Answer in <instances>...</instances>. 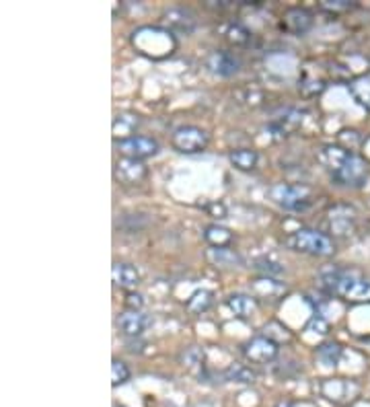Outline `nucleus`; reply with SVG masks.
<instances>
[{"label": "nucleus", "mask_w": 370, "mask_h": 407, "mask_svg": "<svg viewBox=\"0 0 370 407\" xmlns=\"http://www.w3.org/2000/svg\"><path fill=\"white\" fill-rule=\"evenodd\" d=\"M148 327V317L140 311H126L118 317V329L126 337H140Z\"/></svg>", "instance_id": "12"}, {"label": "nucleus", "mask_w": 370, "mask_h": 407, "mask_svg": "<svg viewBox=\"0 0 370 407\" xmlns=\"http://www.w3.org/2000/svg\"><path fill=\"white\" fill-rule=\"evenodd\" d=\"M302 115H304V113L298 111V109H286L280 117H276V120L272 122L270 130H274L278 138H284V136H288L290 132H295L296 128L302 124V120H304Z\"/></svg>", "instance_id": "13"}, {"label": "nucleus", "mask_w": 370, "mask_h": 407, "mask_svg": "<svg viewBox=\"0 0 370 407\" xmlns=\"http://www.w3.org/2000/svg\"><path fill=\"white\" fill-rule=\"evenodd\" d=\"M206 257L212 265H221V267H237L243 263L241 255L230 247H212L206 251Z\"/></svg>", "instance_id": "15"}, {"label": "nucleus", "mask_w": 370, "mask_h": 407, "mask_svg": "<svg viewBox=\"0 0 370 407\" xmlns=\"http://www.w3.org/2000/svg\"><path fill=\"white\" fill-rule=\"evenodd\" d=\"M270 200L278 204L284 210H304L311 204V189L304 185H293V183H276L268 191Z\"/></svg>", "instance_id": "4"}, {"label": "nucleus", "mask_w": 370, "mask_h": 407, "mask_svg": "<svg viewBox=\"0 0 370 407\" xmlns=\"http://www.w3.org/2000/svg\"><path fill=\"white\" fill-rule=\"evenodd\" d=\"M138 124H140L138 115H134V113H120L113 120V136L120 138V140H128V138H132V134L138 128Z\"/></svg>", "instance_id": "17"}, {"label": "nucleus", "mask_w": 370, "mask_h": 407, "mask_svg": "<svg viewBox=\"0 0 370 407\" xmlns=\"http://www.w3.org/2000/svg\"><path fill=\"white\" fill-rule=\"evenodd\" d=\"M224 377H226V381H230V383H237V385H253L255 381H257V375L249 368V366H245V364H230L228 368H226V372H224Z\"/></svg>", "instance_id": "21"}, {"label": "nucleus", "mask_w": 370, "mask_h": 407, "mask_svg": "<svg viewBox=\"0 0 370 407\" xmlns=\"http://www.w3.org/2000/svg\"><path fill=\"white\" fill-rule=\"evenodd\" d=\"M111 278L113 284L126 290H134L140 284V272L132 265V263H124V261H115L111 267Z\"/></svg>", "instance_id": "11"}, {"label": "nucleus", "mask_w": 370, "mask_h": 407, "mask_svg": "<svg viewBox=\"0 0 370 407\" xmlns=\"http://www.w3.org/2000/svg\"><path fill=\"white\" fill-rule=\"evenodd\" d=\"M226 307H228V311H230L234 317L247 319V317H251V315L255 313L257 303H255L253 296H247V294H230V296L226 299Z\"/></svg>", "instance_id": "14"}, {"label": "nucleus", "mask_w": 370, "mask_h": 407, "mask_svg": "<svg viewBox=\"0 0 370 407\" xmlns=\"http://www.w3.org/2000/svg\"><path fill=\"white\" fill-rule=\"evenodd\" d=\"M319 280L321 286L333 296L352 303H370V278L358 269L331 267L321 272Z\"/></svg>", "instance_id": "2"}, {"label": "nucleus", "mask_w": 370, "mask_h": 407, "mask_svg": "<svg viewBox=\"0 0 370 407\" xmlns=\"http://www.w3.org/2000/svg\"><path fill=\"white\" fill-rule=\"evenodd\" d=\"M115 146H118V151L124 157L136 159V161L154 157L158 153V142L154 138H150V136H132L128 140H118Z\"/></svg>", "instance_id": "7"}, {"label": "nucleus", "mask_w": 370, "mask_h": 407, "mask_svg": "<svg viewBox=\"0 0 370 407\" xmlns=\"http://www.w3.org/2000/svg\"><path fill=\"white\" fill-rule=\"evenodd\" d=\"M208 210H210V214H212L214 218H224V206H222V204H212Z\"/></svg>", "instance_id": "33"}, {"label": "nucleus", "mask_w": 370, "mask_h": 407, "mask_svg": "<svg viewBox=\"0 0 370 407\" xmlns=\"http://www.w3.org/2000/svg\"><path fill=\"white\" fill-rule=\"evenodd\" d=\"M126 307L128 311H140L145 307V296L138 292H128L126 294Z\"/></svg>", "instance_id": "30"}, {"label": "nucleus", "mask_w": 370, "mask_h": 407, "mask_svg": "<svg viewBox=\"0 0 370 407\" xmlns=\"http://www.w3.org/2000/svg\"><path fill=\"white\" fill-rule=\"evenodd\" d=\"M253 288L257 290V294H261V296H276V294H280V292H284L286 288L280 284V282H276V280H272V278H259V280H255L253 282Z\"/></svg>", "instance_id": "26"}, {"label": "nucleus", "mask_w": 370, "mask_h": 407, "mask_svg": "<svg viewBox=\"0 0 370 407\" xmlns=\"http://www.w3.org/2000/svg\"><path fill=\"white\" fill-rule=\"evenodd\" d=\"M179 360H181V364H183L187 370L198 372V370H202V368H204L206 354H204V350H202L200 346H189L187 350H183V352H181Z\"/></svg>", "instance_id": "22"}, {"label": "nucleus", "mask_w": 370, "mask_h": 407, "mask_svg": "<svg viewBox=\"0 0 370 407\" xmlns=\"http://www.w3.org/2000/svg\"><path fill=\"white\" fill-rule=\"evenodd\" d=\"M313 329H315V333L325 335V333L329 331V323H327L323 317H313V319H311V323H308V331H313Z\"/></svg>", "instance_id": "32"}, {"label": "nucleus", "mask_w": 370, "mask_h": 407, "mask_svg": "<svg viewBox=\"0 0 370 407\" xmlns=\"http://www.w3.org/2000/svg\"><path fill=\"white\" fill-rule=\"evenodd\" d=\"M226 39L232 41L234 46H243V44L249 41V31H247L243 25L232 23V25H228V29H226Z\"/></svg>", "instance_id": "28"}, {"label": "nucleus", "mask_w": 370, "mask_h": 407, "mask_svg": "<svg viewBox=\"0 0 370 407\" xmlns=\"http://www.w3.org/2000/svg\"><path fill=\"white\" fill-rule=\"evenodd\" d=\"M128 379H130V368H128L122 360L115 358V360L111 362V383H113V387L126 383Z\"/></svg>", "instance_id": "29"}, {"label": "nucleus", "mask_w": 370, "mask_h": 407, "mask_svg": "<svg viewBox=\"0 0 370 407\" xmlns=\"http://www.w3.org/2000/svg\"><path fill=\"white\" fill-rule=\"evenodd\" d=\"M228 159H230L232 167H237L239 171H253L259 161L257 153L251 149H234V151H230Z\"/></svg>", "instance_id": "20"}, {"label": "nucleus", "mask_w": 370, "mask_h": 407, "mask_svg": "<svg viewBox=\"0 0 370 407\" xmlns=\"http://www.w3.org/2000/svg\"><path fill=\"white\" fill-rule=\"evenodd\" d=\"M284 25H286V29L293 31L295 35H302V33H306V31L311 29L313 17H311V12L304 10V8H290V10L286 12V17H284Z\"/></svg>", "instance_id": "16"}, {"label": "nucleus", "mask_w": 370, "mask_h": 407, "mask_svg": "<svg viewBox=\"0 0 370 407\" xmlns=\"http://www.w3.org/2000/svg\"><path fill=\"white\" fill-rule=\"evenodd\" d=\"M212 303H214V294L210 292V290H196L189 299H187V303H185V309L192 313V315H202V313H206L210 307H212Z\"/></svg>", "instance_id": "19"}, {"label": "nucleus", "mask_w": 370, "mask_h": 407, "mask_svg": "<svg viewBox=\"0 0 370 407\" xmlns=\"http://www.w3.org/2000/svg\"><path fill=\"white\" fill-rule=\"evenodd\" d=\"M356 225V212L348 206H335L329 210V229L335 235H350Z\"/></svg>", "instance_id": "10"}, {"label": "nucleus", "mask_w": 370, "mask_h": 407, "mask_svg": "<svg viewBox=\"0 0 370 407\" xmlns=\"http://www.w3.org/2000/svg\"><path fill=\"white\" fill-rule=\"evenodd\" d=\"M321 391H323L325 397H329V399H333V401H340L342 397H346L348 383H346V381H340V379H337V381H327V383H323Z\"/></svg>", "instance_id": "27"}, {"label": "nucleus", "mask_w": 370, "mask_h": 407, "mask_svg": "<svg viewBox=\"0 0 370 407\" xmlns=\"http://www.w3.org/2000/svg\"><path fill=\"white\" fill-rule=\"evenodd\" d=\"M206 68H208L212 75H216V77L228 79V77H232V75H237V73H239L241 62H239V58H237V56H232L230 52L216 50V52H212V54L208 56V60H206Z\"/></svg>", "instance_id": "9"}, {"label": "nucleus", "mask_w": 370, "mask_h": 407, "mask_svg": "<svg viewBox=\"0 0 370 407\" xmlns=\"http://www.w3.org/2000/svg\"><path fill=\"white\" fill-rule=\"evenodd\" d=\"M315 356H317V360H319L323 366H337V362H340V358H342V348H340L337 343L329 341V343L319 346L317 352H315Z\"/></svg>", "instance_id": "24"}, {"label": "nucleus", "mask_w": 370, "mask_h": 407, "mask_svg": "<svg viewBox=\"0 0 370 407\" xmlns=\"http://www.w3.org/2000/svg\"><path fill=\"white\" fill-rule=\"evenodd\" d=\"M204 239H206V243L210 245V247H228V245L232 243L234 237H232V233L228 229H222L219 225H210L204 231Z\"/></svg>", "instance_id": "23"}, {"label": "nucleus", "mask_w": 370, "mask_h": 407, "mask_svg": "<svg viewBox=\"0 0 370 407\" xmlns=\"http://www.w3.org/2000/svg\"><path fill=\"white\" fill-rule=\"evenodd\" d=\"M278 343L268 337V335H257V337H251L245 346H243V356L255 364H268V362H274L278 358Z\"/></svg>", "instance_id": "6"}, {"label": "nucleus", "mask_w": 370, "mask_h": 407, "mask_svg": "<svg viewBox=\"0 0 370 407\" xmlns=\"http://www.w3.org/2000/svg\"><path fill=\"white\" fill-rule=\"evenodd\" d=\"M321 6L327 8V10H331V12H335V10H348V8H352L354 4H352L350 0H323Z\"/></svg>", "instance_id": "31"}, {"label": "nucleus", "mask_w": 370, "mask_h": 407, "mask_svg": "<svg viewBox=\"0 0 370 407\" xmlns=\"http://www.w3.org/2000/svg\"><path fill=\"white\" fill-rule=\"evenodd\" d=\"M171 142L179 153L194 155V153H200L208 146V134L196 126H181L173 132Z\"/></svg>", "instance_id": "5"}, {"label": "nucleus", "mask_w": 370, "mask_h": 407, "mask_svg": "<svg viewBox=\"0 0 370 407\" xmlns=\"http://www.w3.org/2000/svg\"><path fill=\"white\" fill-rule=\"evenodd\" d=\"M167 23H169L171 29H175V31H179V33H192V31H194V25H196L192 12H189V10H183V8H173V10H169V12H167Z\"/></svg>", "instance_id": "18"}, {"label": "nucleus", "mask_w": 370, "mask_h": 407, "mask_svg": "<svg viewBox=\"0 0 370 407\" xmlns=\"http://www.w3.org/2000/svg\"><path fill=\"white\" fill-rule=\"evenodd\" d=\"M253 267L261 274H266V278H276V276H282L286 274V267L280 263V261H274L270 257H261L253 263Z\"/></svg>", "instance_id": "25"}, {"label": "nucleus", "mask_w": 370, "mask_h": 407, "mask_svg": "<svg viewBox=\"0 0 370 407\" xmlns=\"http://www.w3.org/2000/svg\"><path fill=\"white\" fill-rule=\"evenodd\" d=\"M113 175H115V179H118L120 183H124V185H136V183H142V181L147 179L148 169L142 161L122 157V159L115 161Z\"/></svg>", "instance_id": "8"}, {"label": "nucleus", "mask_w": 370, "mask_h": 407, "mask_svg": "<svg viewBox=\"0 0 370 407\" xmlns=\"http://www.w3.org/2000/svg\"><path fill=\"white\" fill-rule=\"evenodd\" d=\"M284 243L293 251L304 253V255H315V257H329L335 253L333 239L315 229H298L284 239Z\"/></svg>", "instance_id": "3"}, {"label": "nucleus", "mask_w": 370, "mask_h": 407, "mask_svg": "<svg viewBox=\"0 0 370 407\" xmlns=\"http://www.w3.org/2000/svg\"><path fill=\"white\" fill-rule=\"evenodd\" d=\"M319 161L331 173L333 181L348 187H360L369 177V164L348 149L327 144L319 151Z\"/></svg>", "instance_id": "1"}, {"label": "nucleus", "mask_w": 370, "mask_h": 407, "mask_svg": "<svg viewBox=\"0 0 370 407\" xmlns=\"http://www.w3.org/2000/svg\"><path fill=\"white\" fill-rule=\"evenodd\" d=\"M274 407H293V404L290 401H278Z\"/></svg>", "instance_id": "34"}]
</instances>
